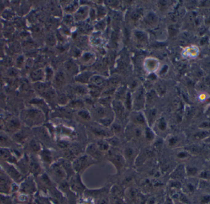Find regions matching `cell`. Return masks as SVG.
<instances>
[{"instance_id": "52a82bcc", "label": "cell", "mask_w": 210, "mask_h": 204, "mask_svg": "<svg viewBox=\"0 0 210 204\" xmlns=\"http://www.w3.org/2000/svg\"><path fill=\"white\" fill-rule=\"evenodd\" d=\"M59 162H60V164H61V165L62 166L63 169L65 170V171L67 175L68 180L70 179L71 177H73L74 175L76 174V173L73 169V167L72 162H71L70 160H68L66 158H62V159H60L59 161Z\"/></svg>"}, {"instance_id": "ac0fdd59", "label": "cell", "mask_w": 210, "mask_h": 204, "mask_svg": "<svg viewBox=\"0 0 210 204\" xmlns=\"http://www.w3.org/2000/svg\"><path fill=\"white\" fill-rule=\"evenodd\" d=\"M56 83L58 85L60 86L64 83L65 81V76L62 73H59L57 74V77L55 78Z\"/></svg>"}, {"instance_id": "30bf717a", "label": "cell", "mask_w": 210, "mask_h": 204, "mask_svg": "<svg viewBox=\"0 0 210 204\" xmlns=\"http://www.w3.org/2000/svg\"><path fill=\"white\" fill-rule=\"evenodd\" d=\"M210 136V130L204 129L195 133L193 136V140L195 141H205Z\"/></svg>"}, {"instance_id": "484cf974", "label": "cell", "mask_w": 210, "mask_h": 204, "mask_svg": "<svg viewBox=\"0 0 210 204\" xmlns=\"http://www.w3.org/2000/svg\"><path fill=\"white\" fill-rule=\"evenodd\" d=\"M66 68L69 72L71 73V72H73L75 70L76 67L75 66H74L73 63H72L71 62H68L66 65Z\"/></svg>"}, {"instance_id": "74e56055", "label": "cell", "mask_w": 210, "mask_h": 204, "mask_svg": "<svg viewBox=\"0 0 210 204\" xmlns=\"http://www.w3.org/2000/svg\"><path fill=\"white\" fill-rule=\"evenodd\" d=\"M178 204H184V203H181V202H178Z\"/></svg>"}, {"instance_id": "e575fe53", "label": "cell", "mask_w": 210, "mask_h": 204, "mask_svg": "<svg viewBox=\"0 0 210 204\" xmlns=\"http://www.w3.org/2000/svg\"><path fill=\"white\" fill-rule=\"evenodd\" d=\"M136 35L137 38H138V39H141H141H143L144 38V35H143L141 32H137L136 34Z\"/></svg>"}, {"instance_id": "d4e9b609", "label": "cell", "mask_w": 210, "mask_h": 204, "mask_svg": "<svg viewBox=\"0 0 210 204\" xmlns=\"http://www.w3.org/2000/svg\"><path fill=\"white\" fill-rule=\"evenodd\" d=\"M76 80L79 81H81V82L86 83L89 80V76L87 74H83V75H81V76H79Z\"/></svg>"}, {"instance_id": "277c9868", "label": "cell", "mask_w": 210, "mask_h": 204, "mask_svg": "<svg viewBox=\"0 0 210 204\" xmlns=\"http://www.w3.org/2000/svg\"><path fill=\"white\" fill-rule=\"evenodd\" d=\"M139 151L132 146H126L122 151V154L125 159L127 167H133L135 165V161L139 154Z\"/></svg>"}, {"instance_id": "e0dca14e", "label": "cell", "mask_w": 210, "mask_h": 204, "mask_svg": "<svg viewBox=\"0 0 210 204\" xmlns=\"http://www.w3.org/2000/svg\"><path fill=\"white\" fill-rule=\"evenodd\" d=\"M134 120H135L136 123H138V124H144V122H145L144 117V116H143L141 113H140V112L136 114L135 116Z\"/></svg>"}, {"instance_id": "9a60e30c", "label": "cell", "mask_w": 210, "mask_h": 204, "mask_svg": "<svg viewBox=\"0 0 210 204\" xmlns=\"http://www.w3.org/2000/svg\"><path fill=\"white\" fill-rule=\"evenodd\" d=\"M157 114V111L155 109H152L150 110L149 114H148V120H149V124L150 125H152V123L154 122L155 117Z\"/></svg>"}, {"instance_id": "ba28073f", "label": "cell", "mask_w": 210, "mask_h": 204, "mask_svg": "<svg viewBox=\"0 0 210 204\" xmlns=\"http://www.w3.org/2000/svg\"><path fill=\"white\" fill-rule=\"evenodd\" d=\"M186 176V168L184 164L179 165L173 172L172 174V177L173 180L180 182L181 180H183Z\"/></svg>"}, {"instance_id": "6da1fadb", "label": "cell", "mask_w": 210, "mask_h": 204, "mask_svg": "<svg viewBox=\"0 0 210 204\" xmlns=\"http://www.w3.org/2000/svg\"><path fill=\"white\" fill-rule=\"evenodd\" d=\"M97 162V161L85 153L78 156L72 161V164L75 173L82 175L90 167L96 164Z\"/></svg>"}, {"instance_id": "7c38bea8", "label": "cell", "mask_w": 210, "mask_h": 204, "mask_svg": "<svg viewBox=\"0 0 210 204\" xmlns=\"http://www.w3.org/2000/svg\"><path fill=\"white\" fill-rule=\"evenodd\" d=\"M191 154L187 151L186 149L184 150H181V151H178L176 152V157L179 160H181V161H184V160H187L191 156Z\"/></svg>"}, {"instance_id": "f1b7e54d", "label": "cell", "mask_w": 210, "mask_h": 204, "mask_svg": "<svg viewBox=\"0 0 210 204\" xmlns=\"http://www.w3.org/2000/svg\"><path fill=\"white\" fill-rule=\"evenodd\" d=\"M155 98V93L153 91H151L147 96V100L149 102H151Z\"/></svg>"}, {"instance_id": "836d02e7", "label": "cell", "mask_w": 210, "mask_h": 204, "mask_svg": "<svg viewBox=\"0 0 210 204\" xmlns=\"http://www.w3.org/2000/svg\"><path fill=\"white\" fill-rule=\"evenodd\" d=\"M77 92L81 94H84L85 93H86V90L83 88V87H78L77 88V89H76Z\"/></svg>"}, {"instance_id": "7a4b0ae2", "label": "cell", "mask_w": 210, "mask_h": 204, "mask_svg": "<svg viewBox=\"0 0 210 204\" xmlns=\"http://www.w3.org/2000/svg\"><path fill=\"white\" fill-rule=\"evenodd\" d=\"M107 153L108 161L114 165L117 173L120 175L127 167L125 159L122 153L118 151H112L111 149H109Z\"/></svg>"}, {"instance_id": "8fae6325", "label": "cell", "mask_w": 210, "mask_h": 204, "mask_svg": "<svg viewBox=\"0 0 210 204\" xmlns=\"http://www.w3.org/2000/svg\"><path fill=\"white\" fill-rule=\"evenodd\" d=\"M113 109L117 117H123L125 113V107L121 102L118 100L113 102Z\"/></svg>"}, {"instance_id": "4fadbf2b", "label": "cell", "mask_w": 210, "mask_h": 204, "mask_svg": "<svg viewBox=\"0 0 210 204\" xmlns=\"http://www.w3.org/2000/svg\"><path fill=\"white\" fill-rule=\"evenodd\" d=\"M97 146L102 153H107L110 149V145L107 141H100L97 144Z\"/></svg>"}, {"instance_id": "83f0119b", "label": "cell", "mask_w": 210, "mask_h": 204, "mask_svg": "<svg viewBox=\"0 0 210 204\" xmlns=\"http://www.w3.org/2000/svg\"><path fill=\"white\" fill-rule=\"evenodd\" d=\"M83 201H82L81 204H94V199L91 198L90 197H86L84 199H83Z\"/></svg>"}, {"instance_id": "4dcf8cb0", "label": "cell", "mask_w": 210, "mask_h": 204, "mask_svg": "<svg viewBox=\"0 0 210 204\" xmlns=\"http://www.w3.org/2000/svg\"><path fill=\"white\" fill-rule=\"evenodd\" d=\"M164 204H175L173 199L170 196H167L165 198V200L164 202Z\"/></svg>"}, {"instance_id": "8d00e7d4", "label": "cell", "mask_w": 210, "mask_h": 204, "mask_svg": "<svg viewBox=\"0 0 210 204\" xmlns=\"http://www.w3.org/2000/svg\"><path fill=\"white\" fill-rule=\"evenodd\" d=\"M204 142L208 144V145H210V136L208 138H207V139L204 141Z\"/></svg>"}, {"instance_id": "3957f363", "label": "cell", "mask_w": 210, "mask_h": 204, "mask_svg": "<svg viewBox=\"0 0 210 204\" xmlns=\"http://www.w3.org/2000/svg\"><path fill=\"white\" fill-rule=\"evenodd\" d=\"M68 183L71 191L74 194L77 196L84 194L87 188L82 181L81 175L76 173L70 179H68Z\"/></svg>"}, {"instance_id": "4316f807", "label": "cell", "mask_w": 210, "mask_h": 204, "mask_svg": "<svg viewBox=\"0 0 210 204\" xmlns=\"http://www.w3.org/2000/svg\"><path fill=\"white\" fill-rule=\"evenodd\" d=\"M93 132L96 134L98 136H106V133L105 132V130H102V129H94L93 130Z\"/></svg>"}, {"instance_id": "ffe728a7", "label": "cell", "mask_w": 210, "mask_h": 204, "mask_svg": "<svg viewBox=\"0 0 210 204\" xmlns=\"http://www.w3.org/2000/svg\"><path fill=\"white\" fill-rule=\"evenodd\" d=\"M210 202V195H203L200 199V204H208Z\"/></svg>"}, {"instance_id": "9c48e42d", "label": "cell", "mask_w": 210, "mask_h": 204, "mask_svg": "<svg viewBox=\"0 0 210 204\" xmlns=\"http://www.w3.org/2000/svg\"><path fill=\"white\" fill-rule=\"evenodd\" d=\"M144 104V95L143 90H140L136 95L134 102V107L136 110L141 109Z\"/></svg>"}, {"instance_id": "5b68a950", "label": "cell", "mask_w": 210, "mask_h": 204, "mask_svg": "<svg viewBox=\"0 0 210 204\" xmlns=\"http://www.w3.org/2000/svg\"><path fill=\"white\" fill-rule=\"evenodd\" d=\"M50 169L51 174L55 181H57V182H59L60 183L68 180L67 175L59 161L51 165Z\"/></svg>"}, {"instance_id": "cb8c5ba5", "label": "cell", "mask_w": 210, "mask_h": 204, "mask_svg": "<svg viewBox=\"0 0 210 204\" xmlns=\"http://www.w3.org/2000/svg\"><path fill=\"white\" fill-rule=\"evenodd\" d=\"M125 104H126V106L127 108L128 109H130L131 108V96H130V93H128L127 95V97H126V99H125Z\"/></svg>"}, {"instance_id": "5bb4252c", "label": "cell", "mask_w": 210, "mask_h": 204, "mask_svg": "<svg viewBox=\"0 0 210 204\" xmlns=\"http://www.w3.org/2000/svg\"><path fill=\"white\" fill-rule=\"evenodd\" d=\"M185 188L186 190V193H193L195 192L196 189V183H194L192 181L187 182L185 184ZM186 193H184L185 194Z\"/></svg>"}, {"instance_id": "f35d334b", "label": "cell", "mask_w": 210, "mask_h": 204, "mask_svg": "<svg viewBox=\"0 0 210 204\" xmlns=\"http://www.w3.org/2000/svg\"><path fill=\"white\" fill-rule=\"evenodd\" d=\"M208 111L210 112V107L209 108V109H208Z\"/></svg>"}, {"instance_id": "2e32d148", "label": "cell", "mask_w": 210, "mask_h": 204, "mask_svg": "<svg viewBox=\"0 0 210 204\" xmlns=\"http://www.w3.org/2000/svg\"><path fill=\"white\" fill-rule=\"evenodd\" d=\"M145 137L146 140L149 141H152L154 139V133L149 128H147L146 129Z\"/></svg>"}, {"instance_id": "ab89813d", "label": "cell", "mask_w": 210, "mask_h": 204, "mask_svg": "<svg viewBox=\"0 0 210 204\" xmlns=\"http://www.w3.org/2000/svg\"></svg>"}, {"instance_id": "44dd1931", "label": "cell", "mask_w": 210, "mask_h": 204, "mask_svg": "<svg viewBox=\"0 0 210 204\" xmlns=\"http://www.w3.org/2000/svg\"><path fill=\"white\" fill-rule=\"evenodd\" d=\"M158 127L159 129L162 130V131H164L166 130L167 129V123L165 122V120H164V119H161L158 124Z\"/></svg>"}, {"instance_id": "d6a6232c", "label": "cell", "mask_w": 210, "mask_h": 204, "mask_svg": "<svg viewBox=\"0 0 210 204\" xmlns=\"http://www.w3.org/2000/svg\"><path fill=\"white\" fill-rule=\"evenodd\" d=\"M91 92V94L93 97H97L100 94V91L97 89H94Z\"/></svg>"}, {"instance_id": "f546056e", "label": "cell", "mask_w": 210, "mask_h": 204, "mask_svg": "<svg viewBox=\"0 0 210 204\" xmlns=\"http://www.w3.org/2000/svg\"><path fill=\"white\" fill-rule=\"evenodd\" d=\"M70 105L72 107H80V106L81 107L82 106H83V104L80 101H75V102H72Z\"/></svg>"}, {"instance_id": "d590c367", "label": "cell", "mask_w": 210, "mask_h": 204, "mask_svg": "<svg viewBox=\"0 0 210 204\" xmlns=\"http://www.w3.org/2000/svg\"><path fill=\"white\" fill-rule=\"evenodd\" d=\"M113 128L115 132H119L120 130V127L119 125H114Z\"/></svg>"}, {"instance_id": "7402d4cb", "label": "cell", "mask_w": 210, "mask_h": 204, "mask_svg": "<svg viewBox=\"0 0 210 204\" xmlns=\"http://www.w3.org/2000/svg\"><path fill=\"white\" fill-rule=\"evenodd\" d=\"M92 81L97 85L98 86H101L104 83V80L102 78L99 77V76H96L93 78Z\"/></svg>"}, {"instance_id": "8992f818", "label": "cell", "mask_w": 210, "mask_h": 204, "mask_svg": "<svg viewBox=\"0 0 210 204\" xmlns=\"http://www.w3.org/2000/svg\"><path fill=\"white\" fill-rule=\"evenodd\" d=\"M86 154L90 156L91 157L94 159L96 161H99V159L101 158L102 156L103 153H102L97 145L95 144H91L89 145L86 150Z\"/></svg>"}, {"instance_id": "603a6c76", "label": "cell", "mask_w": 210, "mask_h": 204, "mask_svg": "<svg viewBox=\"0 0 210 204\" xmlns=\"http://www.w3.org/2000/svg\"><path fill=\"white\" fill-rule=\"evenodd\" d=\"M79 115L85 120H89L91 119V116L89 112L86 111H81L79 112Z\"/></svg>"}, {"instance_id": "1f68e13d", "label": "cell", "mask_w": 210, "mask_h": 204, "mask_svg": "<svg viewBox=\"0 0 210 204\" xmlns=\"http://www.w3.org/2000/svg\"><path fill=\"white\" fill-rule=\"evenodd\" d=\"M97 113L99 116H103L106 113V111L104 109L100 108L97 110Z\"/></svg>"}, {"instance_id": "d6986e66", "label": "cell", "mask_w": 210, "mask_h": 204, "mask_svg": "<svg viewBox=\"0 0 210 204\" xmlns=\"http://www.w3.org/2000/svg\"><path fill=\"white\" fill-rule=\"evenodd\" d=\"M178 138L176 137H171L168 140V145L170 147H175L176 146L178 143Z\"/></svg>"}]
</instances>
